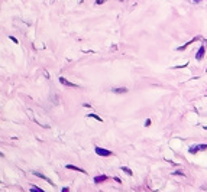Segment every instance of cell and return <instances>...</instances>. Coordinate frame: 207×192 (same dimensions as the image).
Masks as SVG:
<instances>
[{
  "label": "cell",
  "mask_w": 207,
  "mask_h": 192,
  "mask_svg": "<svg viewBox=\"0 0 207 192\" xmlns=\"http://www.w3.org/2000/svg\"><path fill=\"white\" fill-rule=\"evenodd\" d=\"M96 153L99 155V156H103V158H107V156H112L113 153H112V150H107V149H104V147H100V146H97L96 149Z\"/></svg>",
  "instance_id": "obj_2"
},
{
  "label": "cell",
  "mask_w": 207,
  "mask_h": 192,
  "mask_svg": "<svg viewBox=\"0 0 207 192\" xmlns=\"http://www.w3.org/2000/svg\"><path fill=\"white\" fill-rule=\"evenodd\" d=\"M198 39H200V36H196V38H193V39H191L190 42H187L186 45H182V46H178V48H177V51H184V49H186V48H187L188 45H191L193 42H196V40H198Z\"/></svg>",
  "instance_id": "obj_5"
},
{
  "label": "cell",
  "mask_w": 207,
  "mask_h": 192,
  "mask_svg": "<svg viewBox=\"0 0 207 192\" xmlns=\"http://www.w3.org/2000/svg\"><path fill=\"white\" fill-rule=\"evenodd\" d=\"M33 175H36L38 178H42L43 181H47L48 183H51V185H52V181H51L49 178H47V176H45V175H42V173H39V172H33Z\"/></svg>",
  "instance_id": "obj_9"
},
{
  "label": "cell",
  "mask_w": 207,
  "mask_h": 192,
  "mask_svg": "<svg viewBox=\"0 0 207 192\" xmlns=\"http://www.w3.org/2000/svg\"><path fill=\"white\" fill-rule=\"evenodd\" d=\"M88 117H91V119H96V120H99V121H103V120H101L97 114H88Z\"/></svg>",
  "instance_id": "obj_12"
},
{
  "label": "cell",
  "mask_w": 207,
  "mask_h": 192,
  "mask_svg": "<svg viewBox=\"0 0 207 192\" xmlns=\"http://www.w3.org/2000/svg\"><path fill=\"white\" fill-rule=\"evenodd\" d=\"M61 191H62V192H68V191H70V188H62Z\"/></svg>",
  "instance_id": "obj_17"
},
{
  "label": "cell",
  "mask_w": 207,
  "mask_h": 192,
  "mask_svg": "<svg viewBox=\"0 0 207 192\" xmlns=\"http://www.w3.org/2000/svg\"><path fill=\"white\" fill-rule=\"evenodd\" d=\"M104 0H96V5H103Z\"/></svg>",
  "instance_id": "obj_15"
},
{
  "label": "cell",
  "mask_w": 207,
  "mask_h": 192,
  "mask_svg": "<svg viewBox=\"0 0 207 192\" xmlns=\"http://www.w3.org/2000/svg\"><path fill=\"white\" fill-rule=\"evenodd\" d=\"M200 2H203V0H193V3H200Z\"/></svg>",
  "instance_id": "obj_18"
},
{
  "label": "cell",
  "mask_w": 207,
  "mask_h": 192,
  "mask_svg": "<svg viewBox=\"0 0 207 192\" xmlns=\"http://www.w3.org/2000/svg\"><path fill=\"white\" fill-rule=\"evenodd\" d=\"M59 82H61L62 85H67V87H78L77 84H74V82H70L68 79H65L64 77H59Z\"/></svg>",
  "instance_id": "obj_4"
},
{
  "label": "cell",
  "mask_w": 207,
  "mask_h": 192,
  "mask_svg": "<svg viewBox=\"0 0 207 192\" xmlns=\"http://www.w3.org/2000/svg\"><path fill=\"white\" fill-rule=\"evenodd\" d=\"M9 39H10V40H12V42H15V44H16V45H17V44H19V40H17V39H16V38H15V36H9Z\"/></svg>",
  "instance_id": "obj_13"
},
{
  "label": "cell",
  "mask_w": 207,
  "mask_h": 192,
  "mask_svg": "<svg viewBox=\"0 0 207 192\" xmlns=\"http://www.w3.org/2000/svg\"><path fill=\"white\" fill-rule=\"evenodd\" d=\"M112 93H116V94H125L128 93L126 87H118V88H112Z\"/></svg>",
  "instance_id": "obj_6"
},
{
  "label": "cell",
  "mask_w": 207,
  "mask_h": 192,
  "mask_svg": "<svg viewBox=\"0 0 207 192\" xmlns=\"http://www.w3.org/2000/svg\"><path fill=\"white\" fill-rule=\"evenodd\" d=\"M174 175H181V176H184V173L181 172V170H175V172H174Z\"/></svg>",
  "instance_id": "obj_14"
},
{
  "label": "cell",
  "mask_w": 207,
  "mask_h": 192,
  "mask_svg": "<svg viewBox=\"0 0 207 192\" xmlns=\"http://www.w3.org/2000/svg\"><path fill=\"white\" fill-rule=\"evenodd\" d=\"M65 168H67V169H71V170H77V172H80V173H85V170H84V169H81V168H78V166H73V165H67Z\"/></svg>",
  "instance_id": "obj_7"
},
{
  "label": "cell",
  "mask_w": 207,
  "mask_h": 192,
  "mask_svg": "<svg viewBox=\"0 0 207 192\" xmlns=\"http://www.w3.org/2000/svg\"><path fill=\"white\" fill-rule=\"evenodd\" d=\"M207 149V144H194V146H190L188 147V152L191 155L197 153V152H201V150H206Z\"/></svg>",
  "instance_id": "obj_1"
},
{
  "label": "cell",
  "mask_w": 207,
  "mask_h": 192,
  "mask_svg": "<svg viewBox=\"0 0 207 192\" xmlns=\"http://www.w3.org/2000/svg\"><path fill=\"white\" fill-rule=\"evenodd\" d=\"M109 178L106 176V175H100V176H96L94 178V183H101V182H104V181H107Z\"/></svg>",
  "instance_id": "obj_8"
},
{
  "label": "cell",
  "mask_w": 207,
  "mask_h": 192,
  "mask_svg": "<svg viewBox=\"0 0 207 192\" xmlns=\"http://www.w3.org/2000/svg\"><path fill=\"white\" fill-rule=\"evenodd\" d=\"M120 170H122V172H125L126 175H129V176H132V175H133L132 169H129V168H126V166H120Z\"/></svg>",
  "instance_id": "obj_10"
},
{
  "label": "cell",
  "mask_w": 207,
  "mask_h": 192,
  "mask_svg": "<svg viewBox=\"0 0 207 192\" xmlns=\"http://www.w3.org/2000/svg\"><path fill=\"white\" fill-rule=\"evenodd\" d=\"M204 54H206V45L203 44V45L200 46V49L197 51V54H196V59H197V61H201L203 56H204Z\"/></svg>",
  "instance_id": "obj_3"
},
{
  "label": "cell",
  "mask_w": 207,
  "mask_h": 192,
  "mask_svg": "<svg viewBox=\"0 0 207 192\" xmlns=\"http://www.w3.org/2000/svg\"><path fill=\"white\" fill-rule=\"evenodd\" d=\"M204 129H207V127H204Z\"/></svg>",
  "instance_id": "obj_19"
},
{
  "label": "cell",
  "mask_w": 207,
  "mask_h": 192,
  "mask_svg": "<svg viewBox=\"0 0 207 192\" xmlns=\"http://www.w3.org/2000/svg\"><path fill=\"white\" fill-rule=\"evenodd\" d=\"M31 191H35V192H43V189H41V188H38V186H35V185H31Z\"/></svg>",
  "instance_id": "obj_11"
},
{
  "label": "cell",
  "mask_w": 207,
  "mask_h": 192,
  "mask_svg": "<svg viewBox=\"0 0 207 192\" xmlns=\"http://www.w3.org/2000/svg\"><path fill=\"white\" fill-rule=\"evenodd\" d=\"M148 126H151V120H149V119L145 121V127H148Z\"/></svg>",
  "instance_id": "obj_16"
}]
</instances>
